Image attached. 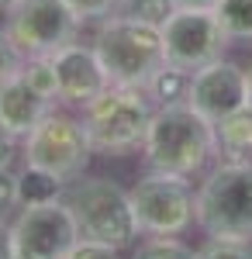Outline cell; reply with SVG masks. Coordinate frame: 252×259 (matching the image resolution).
<instances>
[{
	"label": "cell",
	"mask_w": 252,
	"mask_h": 259,
	"mask_svg": "<svg viewBox=\"0 0 252 259\" xmlns=\"http://www.w3.org/2000/svg\"><path fill=\"white\" fill-rule=\"evenodd\" d=\"M66 194V183L45 169H35V166H24V173L18 177V197L21 207H38V204H52V200H62Z\"/></svg>",
	"instance_id": "cell-15"
},
{
	"label": "cell",
	"mask_w": 252,
	"mask_h": 259,
	"mask_svg": "<svg viewBox=\"0 0 252 259\" xmlns=\"http://www.w3.org/2000/svg\"><path fill=\"white\" fill-rule=\"evenodd\" d=\"M245 104L252 107V66L245 69Z\"/></svg>",
	"instance_id": "cell-29"
},
{
	"label": "cell",
	"mask_w": 252,
	"mask_h": 259,
	"mask_svg": "<svg viewBox=\"0 0 252 259\" xmlns=\"http://www.w3.org/2000/svg\"><path fill=\"white\" fill-rule=\"evenodd\" d=\"M159 31H162L166 62H173V66L187 69V73H197V69L211 66V62L225 59L228 35L221 31L214 11H180L176 7L173 18Z\"/></svg>",
	"instance_id": "cell-9"
},
{
	"label": "cell",
	"mask_w": 252,
	"mask_h": 259,
	"mask_svg": "<svg viewBox=\"0 0 252 259\" xmlns=\"http://www.w3.org/2000/svg\"><path fill=\"white\" fill-rule=\"evenodd\" d=\"M132 259H197V252L173 235H152L138 245Z\"/></svg>",
	"instance_id": "cell-19"
},
{
	"label": "cell",
	"mask_w": 252,
	"mask_h": 259,
	"mask_svg": "<svg viewBox=\"0 0 252 259\" xmlns=\"http://www.w3.org/2000/svg\"><path fill=\"white\" fill-rule=\"evenodd\" d=\"M66 259H117V249H111V245H100V242L79 239L76 245H73V252H69Z\"/></svg>",
	"instance_id": "cell-25"
},
{
	"label": "cell",
	"mask_w": 252,
	"mask_h": 259,
	"mask_svg": "<svg viewBox=\"0 0 252 259\" xmlns=\"http://www.w3.org/2000/svg\"><path fill=\"white\" fill-rule=\"evenodd\" d=\"M190 80H194V73H187V69H180L173 62H166L152 76V83L145 87V94H149L159 107H166V104H187V97H190Z\"/></svg>",
	"instance_id": "cell-16"
},
{
	"label": "cell",
	"mask_w": 252,
	"mask_h": 259,
	"mask_svg": "<svg viewBox=\"0 0 252 259\" xmlns=\"http://www.w3.org/2000/svg\"><path fill=\"white\" fill-rule=\"evenodd\" d=\"M197 259H252V245L232 239H207L197 249Z\"/></svg>",
	"instance_id": "cell-21"
},
{
	"label": "cell",
	"mask_w": 252,
	"mask_h": 259,
	"mask_svg": "<svg viewBox=\"0 0 252 259\" xmlns=\"http://www.w3.org/2000/svg\"><path fill=\"white\" fill-rule=\"evenodd\" d=\"M173 11H176L173 0H124L121 4L124 18H138L145 24H155V28H162L166 21L173 18Z\"/></svg>",
	"instance_id": "cell-20"
},
{
	"label": "cell",
	"mask_w": 252,
	"mask_h": 259,
	"mask_svg": "<svg viewBox=\"0 0 252 259\" xmlns=\"http://www.w3.org/2000/svg\"><path fill=\"white\" fill-rule=\"evenodd\" d=\"M104 73L114 87H135L145 90L152 76L166 66V49H162V31L155 24H145L138 18H104L94 35Z\"/></svg>",
	"instance_id": "cell-2"
},
{
	"label": "cell",
	"mask_w": 252,
	"mask_h": 259,
	"mask_svg": "<svg viewBox=\"0 0 252 259\" xmlns=\"http://www.w3.org/2000/svg\"><path fill=\"white\" fill-rule=\"evenodd\" d=\"M14 4H18V0H0V11H4V14H7V11H11V7H14Z\"/></svg>",
	"instance_id": "cell-30"
},
{
	"label": "cell",
	"mask_w": 252,
	"mask_h": 259,
	"mask_svg": "<svg viewBox=\"0 0 252 259\" xmlns=\"http://www.w3.org/2000/svg\"><path fill=\"white\" fill-rule=\"evenodd\" d=\"M214 18L228 41H252V0H221Z\"/></svg>",
	"instance_id": "cell-17"
},
{
	"label": "cell",
	"mask_w": 252,
	"mask_h": 259,
	"mask_svg": "<svg viewBox=\"0 0 252 259\" xmlns=\"http://www.w3.org/2000/svg\"><path fill=\"white\" fill-rule=\"evenodd\" d=\"M21 76L31 83L41 97H49L52 104H59V83H56V69H52V59H49V56H24Z\"/></svg>",
	"instance_id": "cell-18"
},
{
	"label": "cell",
	"mask_w": 252,
	"mask_h": 259,
	"mask_svg": "<svg viewBox=\"0 0 252 259\" xmlns=\"http://www.w3.org/2000/svg\"><path fill=\"white\" fill-rule=\"evenodd\" d=\"M194 221L207 239H232L252 245V159L221 162L200 183Z\"/></svg>",
	"instance_id": "cell-4"
},
{
	"label": "cell",
	"mask_w": 252,
	"mask_h": 259,
	"mask_svg": "<svg viewBox=\"0 0 252 259\" xmlns=\"http://www.w3.org/2000/svg\"><path fill=\"white\" fill-rule=\"evenodd\" d=\"M180 11H214L221 0H173Z\"/></svg>",
	"instance_id": "cell-28"
},
{
	"label": "cell",
	"mask_w": 252,
	"mask_h": 259,
	"mask_svg": "<svg viewBox=\"0 0 252 259\" xmlns=\"http://www.w3.org/2000/svg\"><path fill=\"white\" fill-rule=\"evenodd\" d=\"M21 207L18 197V173L11 169H0V218H7V211Z\"/></svg>",
	"instance_id": "cell-24"
},
{
	"label": "cell",
	"mask_w": 252,
	"mask_h": 259,
	"mask_svg": "<svg viewBox=\"0 0 252 259\" xmlns=\"http://www.w3.org/2000/svg\"><path fill=\"white\" fill-rule=\"evenodd\" d=\"M194 204L187 177L173 173H155L149 169L132 190V207H135L138 228L149 235H180L194 225Z\"/></svg>",
	"instance_id": "cell-8"
},
{
	"label": "cell",
	"mask_w": 252,
	"mask_h": 259,
	"mask_svg": "<svg viewBox=\"0 0 252 259\" xmlns=\"http://www.w3.org/2000/svg\"><path fill=\"white\" fill-rule=\"evenodd\" d=\"M0 259H14V235L4 218H0Z\"/></svg>",
	"instance_id": "cell-27"
},
{
	"label": "cell",
	"mask_w": 252,
	"mask_h": 259,
	"mask_svg": "<svg viewBox=\"0 0 252 259\" xmlns=\"http://www.w3.org/2000/svg\"><path fill=\"white\" fill-rule=\"evenodd\" d=\"M152 114V97L145 90L111 83L100 97H94L83 107V128L90 135L94 152L128 156V152L142 149Z\"/></svg>",
	"instance_id": "cell-5"
},
{
	"label": "cell",
	"mask_w": 252,
	"mask_h": 259,
	"mask_svg": "<svg viewBox=\"0 0 252 259\" xmlns=\"http://www.w3.org/2000/svg\"><path fill=\"white\" fill-rule=\"evenodd\" d=\"M142 152L149 169L190 180L204 169L211 156H218V135L211 121L197 114L190 104H166V107H155Z\"/></svg>",
	"instance_id": "cell-1"
},
{
	"label": "cell",
	"mask_w": 252,
	"mask_h": 259,
	"mask_svg": "<svg viewBox=\"0 0 252 259\" xmlns=\"http://www.w3.org/2000/svg\"><path fill=\"white\" fill-rule=\"evenodd\" d=\"M14 159H18V139L0 128V169H11Z\"/></svg>",
	"instance_id": "cell-26"
},
{
	"label": "cell",
	"mask_w": 252,
	"mask_h": 259,
	"mask_svg": "<svg viewBox=\"0 0 252 259\" xmlns=\"http://www.w3.org/2000/svg\"><path fill=\"white\" fill-rule=\"evenodd\" d=\"M21 66H24V52L14 45V38L7 35V28H0V83L18 76Z\"/></svg>",
	"instance_id": "cell-22"
},
{
	"label": "cell",
	"mask_w": 252,
	"mask_h": 259,
	"mask_svg": "<svg viewBox=\"0 0 252 259\" xmlns=\"http://www.w3.org/2000/svg\"><path fill=\"white\" fill-rule=\"evenodd\" d=\"M79 14L69 0H18L7 11V35L24 56H52L62 45L76 41Z\"/></svg>",
	"instance_id": "cell-7"
},
{
	"label": "cell",
	"mask_w": 252,
	"mask_h": 259,
	"mask_svg": "<svg viewBox=\"0 0 252 259\" xmlns=\"http://www.w3.org/2000/svg\"><path fill=\"white\" fill-rule=\"evenodd\" d=\"M49 59H52V69H56L59 100H62V104L87 107L94 97H100V94L111 87L107 73H104V62H100L94 45L69 41V45H62L59 52H52Z\"/></svg>",
	"instance_id": "cell-11"
},
{
	"label": "cell",
	"mask_w": 252,
	"mask_h": 259,
	"mask_svg": "<svg viewBox=\"0 0 252 259\" xmlns=\"http://www.w3.org/2000/svg\"><path fill=\"white\" fill-rule=\"evenodd\" d=\"M90 152H94V145H90V135H87L83 121L59 114V111H52L24 139V162L59 177L62 183H73V180L83 177V169L90 162Z\"/></svg>",
	"instance_id": "cell-6"
},
{
	"label": "cell",
	"mask_w": 252,
	"mask_h": 259,
	"mask_svg": "<svg viewBox=\"0 0 252 259\" xmlns=\"http://www.w3.org/2000/svg\"><path fill=\"white\" fill-rule=\"evenodd\" d=\"M11 235H14V259H66L79 242L76 221L66 200L21 207V214L11 225Z\"/></svg>",
	"instance_id": "cell-10"
},
{
	"label": "cell",
	"mask_w": 252,
	"mask_h": 259,
	"mask_svg": "<svg viewBox=\"0 0 252 259\" xmlns=\"http://www.w3.org/2000/svg\"><path fill=\"white\" fill-rule=\"evenodd\" d=\"M69 214L76 221L79 239L87 242H100V245H111V249H128L138 239V218L135 207H132V194L121 190L114 180H73V187L62 194Z\"/></svg>",
	"instance_id": "cell-3"
},
{
	"label": "cell",
	"mask_w": 252,
	"mask_h": 259,
	"mask_svg": "<svg viewBox=\"0 0 252 259\" xmlns=\"http://www.w3.org/2000/svg\"><path fill=\"white\" fill-rule=\"evenodd\" d=\"M52 111H56V104L41 97L21 73L0 83V128L11 132L14 139H28Z\"/></svg>",
	"instance_id": "cell-13"
},
{
	"label": "cell",
	"mask_w": 252,
	"mask_h": 259,
	"mask_svg": "<svg viewBox=\"0 0 252 259\" xmlns=\"http://www.w3.org/2000/svg\"><path fill=\"white\" fill-rule=\"evenodd\" d=\"M187 104L197 114H204L211 124H218L221 118H228L232 111L245 104V69L228 59H218L204 69H197L190 80Z\"/></svg>",
	"instance_id": "cell-12"
},
{
	"label": "cell",
	"mask_w": 252,
	"mask_h": 259,
	"mask_svg": "<svg viewBox=\"0 0 252 259\" xmlns=\"http://www.w3.org/2000/svg\"><path fill=\"white\" fill-rule=\"evenodd\" d=\"M214 135H218V156L225 162L252 159V107L242 104L228 118H221L214 124Z\"/></svg>",
	"instance_id": "cell-14"
},
{
	"label": "cell",
	"mask_w": 252,
	"mask_h": 259,
	"mask_svg": "<svg viewBox=\"0 0 252 259\" xmlns=\"http://www.w3.org/2000/svg\"><path fill=\"white\" fill-rule=\"evenodd\" d=\"M124 0H69V7L79 14V21H104L121 14Z\"/></svg>",
	"instance_id": "cell-23"
}]
</instances>
